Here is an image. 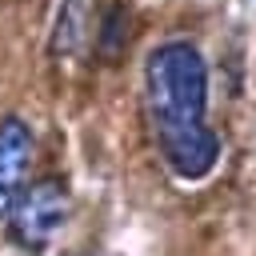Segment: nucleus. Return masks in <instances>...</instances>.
Instances as JSON below:
<instances>
[{
    "instance_id": "nucleus-1",
    "label": "nucleus",
    "mask_w": 256,
    "mask_h": 256,
    "mask_svg": "<svg viewBox=\"0 0 256 256\" xmlns=\"http://www.w3.org/2000/svg\"><path fill=\"white\" fill-rule=\"evenodd\" d=\"M144 104L164 164L180 180H204L220 160V136L204 124L208 64L188 40H168L144 60Z\"/></svg>"
},
{
    "instance_id": "nucleus-2",
    "label": "nucleus",
    "mask_w": 256,
    "mask_h": 256,
    "mask_svg": "<svg viewBox=\"0 0 256 256\" xmlns=\"http://www.w3.org/2000/svg\"><path fill=\"white\" fill-rule=\"evenodd\" d=\"M64 220H68V188L60 180H36L16 200L8 228H12V240L20 248L40 252L52 244V236L64 228Z\"/></svg>"
},
{
    "instance_id": "nucleus-5",
    "label": "nucleus",
    "mask_w": 256,
    "mask_h": 256,
    "mask_svg": "<svg viewBox=\"0 0 256 256\" xmlns=\"http://www.w3.org/2000/svg\"><path fill=\"white\" fill-rule=\"evenodd\" d=\"M120 20H128V16H124V8H108V12H104V24H100V32H96V40H100V52H104V56H116V52H120V44L128 40V32H120Z\"/></svg>"
},
{
    "instance_id": "nucleus-4",
    "label": "nucleus",
    "mask_w": 256,
    "mask_h": 256,
    "mask_svg": "<svg viewBox=\"0 0 256 256\" xmlns=\"http://www.w3.org/2000/svg\"><path fill=\"white\" fill-rule=\"evenodd\" d=\"M88 24H92V16H88V4H84V0H60L56 32H52V52H56V56L76 52V48L84 44V36H88Z\"/></svg>"
},
{
    "instance_id": "nucleus-3",
    "label": "nucleus",
    "mask_w": 256,
    "mask_h": 256,
    "mask_svg": "<svg viewBox=\"0 0 256 256\" xmlns=\"http://www.w3.org/2000/svg\"><path fill=\"white\" fill-rule=\"evenodd\" d=\"M32 164V132L20 116L0 120V220L12 216L16 200L24 196V172Z\"/></svg>"
}]
</instances>
